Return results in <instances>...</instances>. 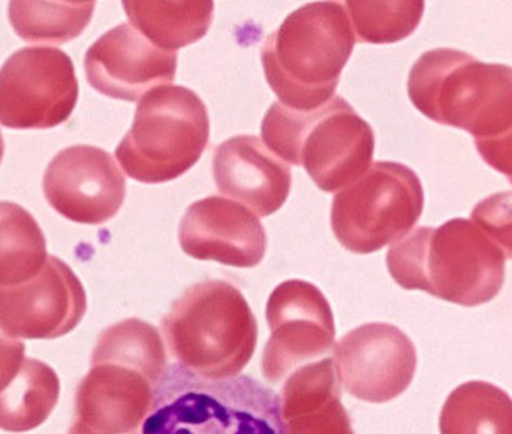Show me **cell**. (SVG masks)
<instances>
[{"label":"cell","mask_w":512,"mask_h":434,"mask_svg":"<svg viewBox=\"0 0 512 434\" xmlns=\"http://www.w3.org/2000/svg\"><path fill=\"white\" fill-rule=\"evenodd\" d=\"M95 2H11L15 33L33 44H65L89 26Z\"/></svg>","instance_id":"24"},{"label":"cell","mask_w":512,"mask_h":434,"mask_svg":"<svg viewBox=\"0 0 512 434\" xmlns=\"http://www.w3.org/2000/svg\"><path fill=\"white\" fill-rule=\"evenodd\" d=\"M270 339L262 352V375L280 384L295 370L333 351L334 316L325 295L312 283L286 280L268 298Z\"/></svg>","instance_id":"10"},{"label":"cell","mask_w":512,"mask_h":434,"mask_svg":"<svg viewBox=\"0 0 512 434\" xmlns=\"http://www.w3.org/2000/svg\"><path fill=\"white\" fill-rule=\"evenodd\" d=\"M261 135L271 152L304 167L324 192L357 182L369 170L375 150L372 126L342 96L313 111L276 102L262 120Z\"/></svg>","instance_id":"6"},{"label":"cell","mask_w":512,"mask_h":434,"mask_svg":"<svg viewBox=\"0 0 512 434\" xmlns=\"http://www.w3.org/2000/svg\"><path fill=\"white\" fill-rule=\"evenodd\" d=\"M387 265L402 288L466 307L498 297L505 280L504 253L462 217L409 232L388 250Z\"/></svg>","instance_id":"1"},{"label":"cell","mask_w":512,"mask_h":434,"mask_svg":"<svg viewBox=\"0 0 512 434\" xmlns=\"http://www.w3.org/2000/svg\"><path fill=\"white\" fill-rule=\"evenodd\" d=\"M472 222L512 259V191L499 192L481 201L472 212Z\"/></svg>","instance_id":"26"},{"label":"cell","mask_w":512,"mask_h":434,"mask_svg":"<svg viewBox=\"0 0 512 434\" xmlns=\"http://www.w3.org/2000/svg\"><path fill=\"white\" fill-rule=\"evenodd\" d=\"M408 95L420 113L477 140L512 129V68L453 48L427 51L409 72Z\"/></svg>","instance_id":"5"},{"label":"cell","mask_w":512,"mask_h":434,"mask_svg":"<svg viewBox=\"0 0 512 434\" xmlns=\"http://www.w3.org/2000/svg\"><path fill=\"white\" fill-rule=\"evenodd\" d=\"M156 382L120 363L92 364L75 393L68 434H141Z\"/></svg>","instance_id":"15"},{"label":"cell","mask_w":512,"mask_h":434,"mask_svg":"<svg viewBox=\"0 0 512 434\" xmlns=\"http://www.w3.org/2000/svg\"><path fill=\"white\" fill-rule=\"evenodd\" d=\"M47 259V241L35 217L18 204L0 201V286L29 282Z\"/></svg>","instance_id":"22"},{"label":"cell","mask_w":512,"mask_h":434,"mask_svg":"<svg viewBox=\"0 0 512 434\" xmlns=\"http://www.w3.org/2000/svg\"><path fill=\"white\" fill-rule=\"evenodd\" d=\"M132 26L143 33L153 45L165 51H176L194 44L209 32L215 3L152 2L126 0L123 2Z\"/></svg>","instance_id":"19"},{"label":"cell","mask_w":512,"mask_h":434,"mask_svg":"<svg viewBox=\"0 0 512 434\" xmlns=\"http://www.w3.org/2000/svg\"><path fill=\"white\" fill-rule=\"evenodd\" d=\"M475 144L484 161L512 183V129L499 137L477 140Z\"/></svg>","instance_id":"27"},{"label":"cell","mask_w":512,"mask_h":434,"mask_svg":"<svg viewBox=\"0 0 512 434\" xmlns=\"http://www.w3.org/2000/svg\"><path fill=\"white\" fill-rule=\"evenodd\" d=\"M345 8L357 30L358 41L369 44H393L411 36L424 14V2H357L349 0Z\"/></svg>","instance_id":"25"},{"label":"cell","mask_w":512,"mask_h":434,"mask_svg":"<svg viewBox=\"0 0 512 434\" xmlns=\"http://www.w3.org/2000/svg\"><path fill=\"white\" fill-rule=\"evenodd\" d=\"M439 429L441 434H512V399L489 382H466L448 396Z\"/></svg>","instance_id":"21"},{"label":"cell","mask_w":512,"mask_h":434,"mask_svg":"<svg viewBox=\"0 0 512 434\" xmlns=\"http://www.w3.org/2000/svg\"><path fill=\"white\" fill-rule=\"evenodd\" d=\"M87 297L66 262L48 256L29 282L0 286V331L14 339H57L71 333L86 315Z\"/></svg>","instance_id":"12"},{"label":"cell","mask_w":512,"mask_h":434,"mask_svg":"<svg viewBox=\"0 0 512 434\" xmlns=\"http://www.w3.org/2000/svg\"><path fill=\"white\" fill-rule=\"evenodd\" d=\"M183 252L200 261L252 268L267 249L264 226L243 204L209 197L189 207L179 226Z\"/></svg>","instance_id":"16"},{"label":"cell","mask_w":512,"mask_h":434,"mask_svg":"<svg viewBox=\"0 0 512 434\" xmlns=\"http://www.w3.org/2000/svg\"><path fill=\"white\" fill-rule=\"evenodd\" d=\"M337 379L346 393L367 403L402 396L414 381L417 349L399 328L372 322L346 334L333 357Z\"/></svg>","instance_id":"11"},{"label":"cell","mask_w":512,"mask_h":434,"mask_svg":"<svg viewBox=\"0 0 512 434\" xmlns=\"http://www.w3.org/2000/svg\"><path fill=\"white\" fill-rule=\"evenodd\" d=\"M216 188L251 207L256 216L276 213L288 200L291 171L261 140L249 135L230 138L213 156Z\"/></svg>","instance_id":"17"},{"label":"cell","mask_w":512,"mask_h":434,"mask_svg":"<svg viewBox=\"0 0 512 434\" xmlns=\"http://www.w3.org/2000/svg\"><path fill=\"white\" fill-rule=\"evenodd\" d=\"M24 360V343L0 331V391L17 376Z\"/></svg>","instance_id":"28"},{"label":"cell","mask_w":512,"mask_h":434,"mask_svg":"<svg viewBox=\"0 0 512 434\" xmlns=\"http://www.w3.org/2000/svg\"><path fill=\"white\" fill-rule=\"evenodd\" d=\"M141 434H288L280 396L248 375L203 378L170 364L153 388Z\"/></svg>","instance_id":"2"},{"label":"cell","mask_w":512,"mask_h":434,"mask_svg":"<svg viewBox=\"0 0 512 434\" xmlns=\"http://www.w3.org/2000/svg\"><path fill=\"white\" fill-rule=\"evenodd\" d=\"M44 194L66 219L99 225L119 213L126 182L110 153L93 146H72L48 165Z\"/></svg>","instance_id":"13"},{"label":"cell","mask_w":512,"mask_h":434,"mask_svg":"<svg viewBox=\"0 0 512 434\" xmlns=\"http://www.w3.org/2000/svg\"><path fill=\"white\" fill-rule=\"evenodd\" d=\"M84 68L93 89L113 99L135 102L152 87L174 81L177 53L161 50L132 24L122 23L87 50Z\"/></svg>","instance_id":"14"},{"label":"cell","mask_w":512,"mask_h":434,"mask_svg":"<svg viewBox=\"0 0 512 434\" xmlns=\"http://www.w3.org/2000/svg\"><path fill=\"white\" fill-rule=\"evenodd\" d=\"M3 153H5V143H3L2 132H0V162H2Z\"/></svg>","instance_id":"29"},{"label":"cell","mask_w":512,"mask_h":434,"mask_svg":"<svg viewBox=\"0 0 512 434\" xmlns=\"http://www.w3.org/2000/svg\"><path fill=\"white\" fill-rule=\"evenodd\" d=\"M162 330L177 363L212 381L239 376L258 342L251 306L225 280H203L186 289L162 319Z\"/></svg>","instance_id":"4"},{"label":"cell","mask_w":512,"mask_h":434,"mask_svg":"<svg viewBox=\"0 0 512 434\" xmlns=\"http://www.w3.org/2000/svg\"><path fill=\"white\" fill-rule=\"evenodd\" d=\"M120 363L146 373L158 384L167 370V352L161 334L149 322L126 319L111 325L98 337L92 364Z\"/></svg>","instance_id":"23"},{"label":"cell","mask_w":512,"mask_h":434,"mask_svg":"<svg viewBox=\"0 0 512 434\" xmlns=\"http://www.w3.org/2000/svg\"><path fill=\"white\" fill-rule=\"evenodd\" d=\"M209 135V113L197 93L183 86L156 87L138 104L116 159L137 182H171L200 161Z\"/></svg>","instance_id":"7"},{"label":"cell","mask_w":512,"mask_h":434,"mask_svg":"<svg viewBox=\"0 0 512 434\" xmlns=\"http://www.w3.org/2000/svg\"><path fill=\"white\" fill-rule=\"evenodd\" d=\"M423 209L417 174L396 162H376L357 182L337 192L331 228L349 252L369 255L405 238Z\"/></svg>","instance_id":"8"},{"label":"cell","mask_w":512,"mask_h":434,"mask_svg":"<svg viewBox=\"0 0 512 434\" xmlns=\"http://www.w3.org/2000/svg\"><path fill=\"white\" fill-rule=\"evenodd\" d=\"M60 381L48 364L33 358L0 391V430L24 433L38 429L56 408Z\"/></svg>","instance_id":"20"},{"label":"cell","mask_w":512,"mask_h":434,"mask_svg":"<svg viewBox=\"0 0 512 434\" xmlns=\"http://www.w3.org/2000/svg\"><path fill=\"white\" fill-rule=\"evenodd\" d=\"M355 39L346 8L313 2L291 12L261 50L265 78L283 107L313 111L333 99Z\"/></svg>","instance_id":"3"},{"label":"cell","mask_w":512,"mask_h":434,"mask_svg":"<svg viewBox=\"0 0 512 434\" xmlns=\"http://www.w3.org/2000/svg\"><path fill=\"white\" fill-rule=\"evenodd\" d=\"M280 402L288 434H355L331 358L295 370Z\"/></svg>","instance_id":"18"},{"label":"cell","mask_w":512,"mask_h":434,"mask_svg":"<svg viewBox=\"0 0 512 434\" xmlns=\"http://www.w3.org/2000/svg\"><path fill=\"white\" fill-rule=\"evenodd\" d=\"M77 101L74 63L59 48H21L0 68V125L5 128H54L71 117Z\"/></svg>","instance_id":"9"}]
</instances>
